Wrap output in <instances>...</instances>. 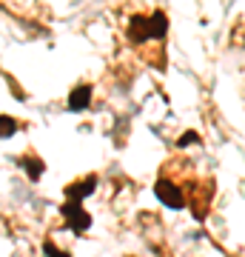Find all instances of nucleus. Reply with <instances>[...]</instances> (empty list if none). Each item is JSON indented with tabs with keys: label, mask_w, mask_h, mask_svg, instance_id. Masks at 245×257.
I'll list each match as a JSON object with an SVG mask.
<instances>
[{
	"label": "nucleus",
	"mask_w": 245,
	"mask_h": 257,
	"mask_svg": "<svg viewBox=\"0 0 245 257\" xmlns=\"http://www.w3.org/2000/svg\"><path fill=\"white\" fill-rule=\"evenodd\" d=\"M165 29H168V18H165L163 12H154L151 18H134L131 20V26H128V37H131V43H154V46L163 49L165 43Z\"/></svg>",
	"instance_id": "obj_1"
},
{
	"label": "nucleus",
	"mask_w": 245,
	"mask_h": 257,
	"mask_svg": "<svg viewBox=\"0 0 245 257\" xmlns=\"http://www.w3.org/2000/svg\"><path fill=\"white\" fill-rule=\"evenodd\" d=\"M154 194L160 197V203H165L168 209H182L185 203H188V197L182 194V189L174 180H168V177H160L154 183Z\"/></svg>",
	"instance_id": "obj_2"
},
{
	"label": "nucleus",
	"mask_w": 245,
	"mask_h": 257,
	"mask_svg": "<svg viewBox=\"0 0 245 257\" xmlns=\"http://www.w3.org/2000/svg\"><path fill=\"white\" fill-rule=\"evenodd\" d=\"M63 217H66V223L72 226L74 231H86L91 226V214L86 209H83V203H77V200H66L63 203Z\"/></svg>",
	"instance_id": "obj_3"
},
{
	"label": "nucleus",
	"mask_w": 245,
	"mask_h": 257,
	"mask_svg": "<svg viewBox=\"0 0 245 257\" xmlns=\"http://www.w3.org/2000/svg\"><path fill=\"white\" fill-rule=\"evenodd\" d=\"M94 189H97V177L89 175L86 180H80V183L66 186V200H77V203H83L91 192H94Z\"/></svg>",
	"instance_id": "obj_4"
},
{
	"label": "nucleus",
	"mask_w": 245,
	"mask_h": 257,
	"mask_svg": "<svg viewBox=\"0 0 245 257\" xmlns=\"http://www.w3.org/2000/svg\"><path fill=\"white\" fill-rule=\"evenodd\" d=\"M91 103V86L89 83H80L72 94H69V109L72 111H83Z\"/></svg>",
	"instance_id": "obj_5"
},
{
	"label": "nucleus",
	"mask_w": 245,
	"mask_h": 257,
	"mask_svg": "<svg viewBox=\"0 0 245 257\" xmlns=\"http://www.w3.org/2000/svg\"><path fill=\"white\" fill-rule=\"evenodd\" d=\"M20 163H23V169H29V177H32V180H40V175H43V160H35V157H23Z\"/></svg>",
	"instance_id": "obj_6"
},
{
	"label": "nucleus",
	"mask_w": 245,
	"mask_h": 257,
	"mask_svg": "<svg viewBox=\"0 0 245 257\" xmlns=\"http://www.w3.org/2000/svg\"><path fill=\"white\" fill-rule=\"evenodd\" d=\"M18 132V120L15 117H0V138H12Z\"/></svg>",
	"instance_id": "obj_7"
},
{
	"label": "nucleus",
	"mask_w": 245,
	"mask_h": 257,
	"mask_svg": "<svg viewBox=\"0 0 245 257\" xmlns=\"http://www.w3.org/2000/svg\"><path fill=\"white\" fill-rule=\"evenodd\" d=\"M43 251H46V257H72L69 251H60L52 240H46V243H43Z\"/></svg>",
	"instance_id": "obj_8"
},
{
	"label": "nucleus",
	"mask_w": 245,
	"mask_h": 257,
	"mask_svg": "<svg viewBox=\"0 0 245 257\" xmlns=\"http://www.w3.org/2000/svg\"><path fill=\"white\" fill-rule=\"evenodd\" d=\"M197 140H200V138H197L194 132H188V135H182V138L177 140V146H188V143H197Z\"/></svg>",
	"instance_id": "obj_9"
}]
</instances>
